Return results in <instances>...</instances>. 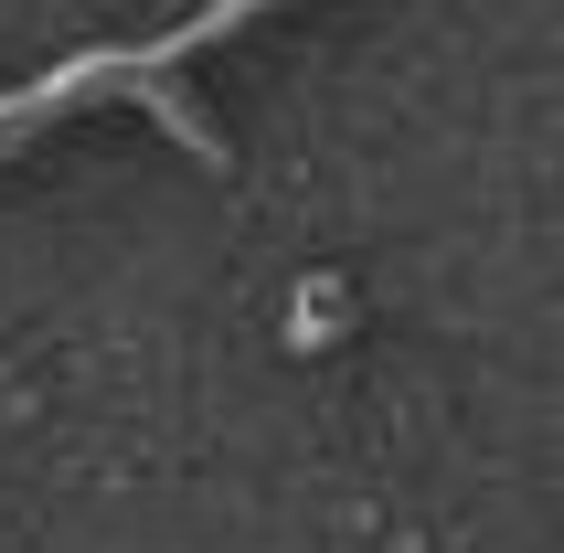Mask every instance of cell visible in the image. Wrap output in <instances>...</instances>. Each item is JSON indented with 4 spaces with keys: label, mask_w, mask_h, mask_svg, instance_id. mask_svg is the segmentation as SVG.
Segmentation results:
<instances>
[{
    "label": "cell",
    "mask_w": 564,
    "mask_h": 553,
    "mask_svg": "<svg viewBox=\"0 0 564 553\" xmlns=\"http://www.w3.org/2000/svg\"><path fill=\"white\" fill-rule=\"evenodd\" d=\"M267 11H288V0H203L192 22L150 32V43H86V54H64L54 75H32V86H0V160L22 150V139H43L54 118H75V107H96V96H139L171 139H182L203 171H224V128L192 107L182 64L214 54V43H235L246 22H267Z\"/></svg>",
    "instance_id": "6da1fadb"
}]
</instances>
